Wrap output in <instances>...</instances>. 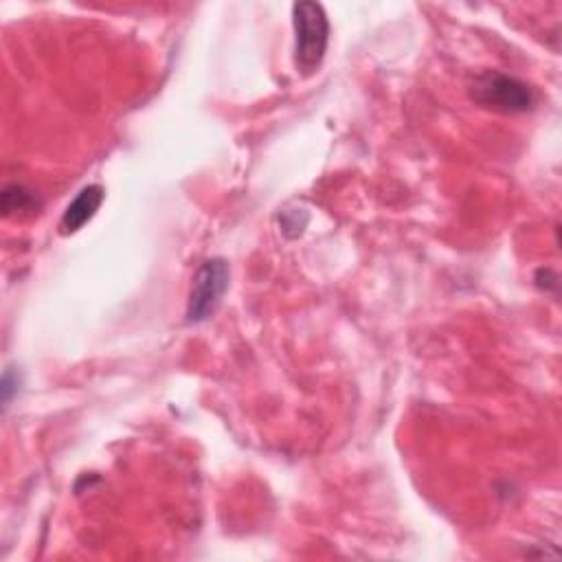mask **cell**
Segmentation results:
<instances>
[{
    "label": "cell",
    "mask_w": 562,
    "mask_h": 562,
    "mask_svg": "<svg viewBox=\"0 0 562 562\" xmlns=\"http://www.w3.org/2000/svg\"><path fill=\"white\" fill-rule=\"evenodd\" d=\"M231 268L226 259L211 257L200 263V268L193 274L189 301H187V323L198 325L213 316L217 305L222 303V296L228 290Z\"/></svg>",
    "instance_id": "cell-3"
},
{
    "label": "cell",
    "mask_w": 562,
    "mask_h": 562,
    "mask_svg": "<svg viewBox=\"0 0 562 562\" xmlns=\"http://www.w3.org/2000/svg\"><path fill=\"white\" fill-rule=\"evenodd\" d=\"M105 198V191L101 184H86L77 195L75 200L66 206L64 215H61V222H59V228L64 235H72L77 233L86 222H90L94 217V213L99 211L101 202Z\"/></svg>",
    "instance_id": "cell-4"
},
{
    "label": "cell",
    "mask_w": 562,
    "mask_h": 562,
    "mask_svg": "<svg viewBox=\"0 0 562 562\" xmlns=\"http://www.w3.org/2000/svg\"><path fill=\"white\" fill-rule=\"evenodd\" d=\"M292 24L296 68L303 75H310L321 66L329 42V22L325 9L318 2H294Z\"/></svg>",
    "instance_id": "cell-2"
},
{
    "label": "cell",
    "mask_w": 562,
    "mask_h": 562,
    "mask_svg": "<svg viewBox=\"0 0 562 562\" xmlns=\"http://www.w3.org/2000/svg\"><path fill=\"white\" fill-rule=\"evenodd\" d=\"M2 213L7 217L18 213H33L37 209V198L24 184H7L2 191Z\"/></svg>",
    "instance_id": "cell-5"
},
{
    "label": "cell",
    "mask_w": 562,
    "mask_h": 562,
    "mask_svg": "<svg viewBox=\"0 0 562 562\" xmlns=\"http://www.w3.org/2000/svg\"><path fill=\"white\" fill-rule=\"evenodd\" d=\"M13 378H18V371H13L11 367L4 371V375H2V404L4 406H9V402H11V397H13V393L18 391L15 386L20 384V380H15L13 382Z\"/></svg>",
    "instance_id": "cell-6"
},
{
    "label": "cell",
    "mask_w": 562,
    "mask_h": 562,
    "mask_svg": "<svg viewBox=\"0 0 562 562\" xmlns=\"http://www.w3.org/2000/svg\"><path fill=\"white\" fill-rule=\"evenodd\" d=\"M470 97L474 103L503 114H522L536 105V90L527 81L501 70H483L474 75Z\"/></svg>",
    "instance_id": "cell-1"
}]
</instances>
